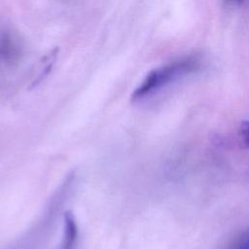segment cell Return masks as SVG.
Masks as SVG:
<instances>
[{
  "label": "cell",
  "instance_id": "cell-2",
  "mask_svg": "<svg viewBox=\"0 0 249 249\" xmlns=\"http://www.w3.org/2000/svg\"><path fill=\"white\" fill-rule=\"evenodd\" d=\"M77 239V225L73 215L69 212L64 216V235L60 249H73Z\"/></svg>",
  "mask_w": 249,
  "mask_h": 249
},
{
  "label": "cell",
  "instance_id": "cell-3",
  "mask_svg": "<svg viewBox=\"0 0 249 249\" xmlns=\"http://www.w3.org/2000/svg\"><path fill=\"white\" fill-rule=\"evenodd\" d=\"M59 52V48L56 47L54 48L53 51H51L49 53H47L44 57H42L41 61H40V65L41 67V71L39 73V75L37 76V78L32 82L31 87H35L36 85H38L42 80H44L52 71L53 66L57 58V54Z\"/></svg>",
  "mask_w": 249,
  "mask_h": 249
},
{
  "label": "cell",
  "instance_id": "cell-4",
  "mask_svg": "<svg viewBox=\"0 0 249 249\" xmlns=\"http://www.w3.org/2000/svg\"><path fill=\"white\" fill-rule=\"evenodd\" d=\"M232 249H249V228L241 234Z\"/></svg>",
  "mask_w": 249,
  "mask_h": 249
},
{
  "label": "cell",
  "instance_id": "cell-1",
  "mask_svg": "<svg viewBox=\"0 0 249 249\" xmlns=\"http://www.w3.org/2000/svg\"><path fill=\"white\" fill-rule=\"evenodd\" d=\"M201 65V59L196 54L183 56L163 66L152 70L131 95L132 101H139L158 91L168 84L191 74Z\"/></svg>",
  "mask_w": 249,
  "mask_h": 249
},
{
  "label": "cell",
  "instance_id": "cell-6",
  "mask_svg": "<svg viewBox=\"0 0 249 249\" xmlns=\"http://www.w3.org/2000/svg\"><path fill=\"white\" fill-rule=\"evenodd\" d=\"M228 2H231V3H236V4H241L244 0H227Z\"/></svg>",
  "mask_w": 249,
  "mask_h": 249
},
{
  "label": "cell",
  "instance_id": "cell-5",
  "mask_svg": "<svg viewBox=\"0 0 249 249\" xmlns=\"http://www.w3.org/2000/svg\"><path fill=\"white\" fill-rule=\"evenodd\" d=\"M239 131L244 143L249 147V121H243L240 124Z\"/></svg>",
  "mask_w": 249,
  "mask_h": 249
}]
</instances>
